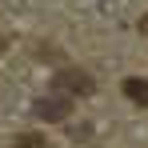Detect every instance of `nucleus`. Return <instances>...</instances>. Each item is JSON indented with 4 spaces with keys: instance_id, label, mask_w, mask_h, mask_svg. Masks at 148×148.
I'll use <instances>...</instances> for the list:
<instances>
[{
    "instance_id": "nucleus-1",
    "label": "nucleus",
    "mask_w": 148,
    "mask_h": 148,
    "mask_svg": "<svg viewBox=\"0 0 148 148\" xmlns=\"http://www.w3.org/2000/svg\"><path fill=\"white\" fill-rule=\"evenodd\" d=\"M52 88L64 92V96H92L96 92V80H92V72H84V68H60V72L52 76Z\"/></svg>"
},
{
    "instance_id": "nucleus-2",
    "label": "nucleus",
    "mask_w": 148,
    "mask_h": 148,
    "mask_svg": "<svg viewBox=\"0 0 148 148\" xmlns=\"http://www.w3.org/2000/svg\"><path fill=\"white\" fill-rule=\"evenodd\" d=\"M32 112H36L40 120H68V116H72V96H64V92H52V96H40Z\"/></svg>"
},
{
    "instance_id": "nucleus-3",
    "label": "nucleus",
    "mask_w": 148,
    "mask_h": 148,
    "mask_svg": "<svg viewBox=\"0 0 148 148\" xmlns=\"http://www.w3.org/2000/svg\"><path fill=\"white\" fill-rule=\"evenodd\" d=\"M120 88H124V96L132 100V104L148 108V80H140V76H128V80H124Z\"/></svg>"
},
{
    "instance_id": "nucleus-4",
    "label": "nucleus",
    "mask_w": 148,
    "mask_h": 148,
    "mask_svg": "<svg viewBox=\"0 0 148 148\" xmlns=\"http://www.w3.org/2000/svg\"><path fill=\"white\" fill-rule=\"evenodd\" d=\"M12 148H56V144H52L44 132H20V136L12 140Z\"/></svg>"
}]
</instances>
